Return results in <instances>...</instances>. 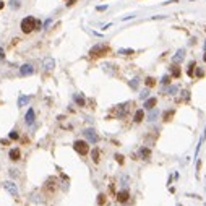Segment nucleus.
Listing matches in <instances>:
<instances>
[{"instance_id": "nucleus-22", "label": "nucleus", "mask_w": 206, "mask_h": 206, "mask_svg": "<svg viewBox=\"0 0 206 206\" xmlns=\"http://www.w3.org/2000/svg\"><path fill=\"white\" fill-rule=\"evenodd\" d=\"M174 114H175V112H174L172 109H170V111H166V112H164V115H162V117H164V120H166V122H169V120L174 117Z\"/></svg>"}, {"instance_id": "nucleus-29", "label": "nucleus", "mask_w": 206, "mask_h": 206, "mask_svg": "<svg viewBox=\"0 0 206 206\" xmlns=\"http://www.w3.org/2000/svg\"><path fill=\"white\" fill-rule=\"evenodd\" d=\"M98 205L99 206H102V205H106V195H99V197H98Z\"/></svg>"}, {"instance_id": "nucleus-34", "label": "nucleus", "mask_w": 206, "mask_h": 206, "mask_svg": "<svg viewBox=\"0 0 206 206\" xmlns=\"http://www.w3.org/2000/svg\"><path fill=\"white\" fill-rule=\"evenodd\" d=\"M10 138H12V140H18L20 136H18V133H16V132H12V133H10Z\"/></svg>"}, {"instance_id": "nucleus-5", "label": "nucleus", "mask_w": 206, "mask_h": 206, "mask_svg": "<svg viewBox=\"0 0 206 206\" xmlns=\"http://www.w3.org/2000/svg\"><path fill=\"white\" fill-rule=\"evenodd\" d=\"M83 135H84V138H86L89 143H98V141H99L98 133H96L92 128H86V130L83 132Z\"/></svg>"}, {"instance_id": "nucleus-8", "label": "nucleus", "mask_w": 206, "mask_h": 206, "mask_svg": "<svg viewBox=\"0 0 206 206\" xmlns=\"http://www.w3.org/2000/svg\"><path fill=\"white\" fill-rule=\"evenodd\" d=\"M128 107H130V102H125V104H120L117 109H115V114L117 117H125L127 112H128Z\"/></svg>"}, {"instance_id": "nucleus-4", "label": "nucleus", "mask_w": 206, "mask_h": 206, "mask_svg": "<svg viewBox=\"0 0 206 206\" xmlns=\"http://www.w3.org/2000/svg\"><path fill=\"white\" fill-rule=\"evenodd\" d=\"M3 188H5L7 191H8L12 197H18L20 195V191H18V187H16V183L15 182H10V180H7V182H3Z\"/></svg>"}, {"instance_id": "nucleus-33", "label": "nucleus", "mask_w": 206, "mask_h": 206, "mask_svg": "<svg viewBox=\"0 0 206 206\" xmlns=\"http://www.w3.org/2000/svg\"><path fill=\"white\" fill-rule=\"evenodd\" d=\"M96 10L98 12H104V10H107V5H99V7H96Z\"/></svg>"}, {"instance_id": "nucleus-17", "label": "nucleus", "mask_w": 206, "mask_h": 206, "mask_svg": "<svg viewBox=\"0 0 206 206\" xmlns=\"http://www.w3.org/2000/svg\"><path fill=\"white\" fill-rule=\"evenodd\" d=\"M205 140H206V127H205L203 133H201V136H200V141H198V145H197V156H198V153H200V149H201V145L205 143Z\"/></svg>"}, {"instance_id": "nucleus-25", "label": "nucleus", "mask_w": 206, "mask_h": 206, "mask_svg": "<svg viewBox=\"0 0 206 206\" xmlns=\"http://www.w3.org/2000/svg\"><path fill=\"white\" fill-rule=\"evenodd\" d=\"M91 157L94 162H99V149H92L91 151Z\"/></svg>"}, {"instance_id": "nucleus-37", "label": "nucleus", "mask_w": 206, "mask_h": 206, "mask_svg": "<svg viewBox=\"0 0 206 206\" xmlns=\"http://www.w3.org/2000/svg\"><path fill=\"white\" fill-rule=\"evenodd\" d=\"M5 59V52H3V49L0 47V60H3Z\"/></svg>"}, {"instance_id": "nucleus-38", "label": "nucleus", "mask_w": 206, "mask_h": 206, "mask_svg": "<svg viewBox=\"0 0 206 206\" xmlns=\"http://www.w3.org/2000/svg\"><path fill=\"white\" fill-rule=\"evenodd\" d=\"M50 23H52V20H46V21H44V28H47V26H49Z\"/></svg>"}, {"instance_id": "nucleus-1", "label": "nucleus", "mask_w": 206, "mask_h": 206, "mask_svg": "<svg viewBox=\"0 0 206 206\" xmlns=\"http://www.w3.org/2000/svg\"><path fill=\"white\" fill-rule=\"evenodd\" d=\"M36 29V18L34 16H26L21 20V31L25 34H29Z\"/></svg>"}, {"instance_id": "nucleus-40", "label": "nucleus", "mask_w": 206, "mask_h": 206, "mask_svg": "<svg viewBox=\"0 0 206 206\" xmlns=\"http://www.w3.org/2000/svg\"><path fill=\"white\" fill-rule=\"evenodd\" d=\"M3 7H5V5H3V2H2V0H0V10H2Z\"/></svg>"}, {"instance_id": "nucleus-12", "label": "nucleus", "mask_w": 206, "mask_h": 206, "mask_svg": "<svg viewBox=\"0 0 206 206\" xmlns=\"http://www.w3.org/2000/svg\"><path fill=\"white\" fill-rule=\"evenodd\" d=\"M183 57H185V49H178L177 54L172 57V62H174V63H178V62L183 60Z\"/></svg>"}, {"instance_id": "nucleus-36", "label": "nucleus", "mask_w": 206, "mask_h": 206, "mask_svg": "<svg viewBox=\"0 0 206 206\" xmlns=\"http://www.w3.org/2000/svg\"><path fill=\"white\" fill-rule=\"evenodd\" d=\"M203 75H205V71H203V70H197V76H198V78H201Z\"/></svg>"}, {"instance_id": "nucleus-16", "label": "nucleus", "mask_w": 206, "mask_h": 206, "mask_svg": "<svg viewBox=\"0 0 206 206\" xmlns=\"http://www.w3.org/2000/svg\"><path fill=\"white\" fill-rule=\"evenodd\" d=\"M73 101L76 102L78 106H81V107H83V106L86 104V101H84V98H83L81 94H78V92H76V94H73Z\"/></svg>"}, {"instance_id": "nucleus-11", "label": "nucleus", "mask_w": 206, "mask_h": 206, "mask_svg": "<svg viewBox=\"0 0 206 206\" xmlns=\"http://www.w3.org/2000/svg\"><path fill=\"white\" fill-rule=\"evenodd\" d=\"M128 191L127 190H122V191H119L117 193V201L119 203H127V201H128Z\"/></svg>"}, {"instance_id": "nucleus-10", "label": "nucleus", "mask_w": 206, "mask_h": 206, "mask_svg": "<svg viewBox=\"0 0 206 206\" xmlns=\"http://www.w3.org/2000/svg\"><path fill=\"white\" fill-rule=\"evenodd\" d=\"M34 119H36V114H34V109H29L25 115V123L26 125H33L34 123Z\"/></svg>"}, {"instance_id": "nucleus-3", "label": "nucleus", "mask_w": 206, "mask_h": 206, "mask_svg": "<svg viewBox=\"0 0 206 206\" xmlns=\"http://www.w3.org/2000/svg\"><path fill=\"white\" fill-rule=\"evenodd\" d=\"M73 149L76 151L78 154H81V156H84V154L89 153V146L86 141H83V140H76V141L73 143Z\"/></svg>"}, {"instance_id": "nucleus-41", "label": "nucleus", "mask_w": 206, "mask_h": 206, "mask_svg": "<svg viewBox=\"0 0 206 206\" xmlns=\"http://www.w3.org/2000/svg\"><path fill=\"white\" fill-rule=\"evenodd\" d=\"M203 62L206 63V50H205V55H203Z\"/></svg>"}, {"instance_id": "nucleus-42", "label": "nucleus", "mask_w": 206, "mask_h": 206, "mask_svg": "<svg viewBox=\"0 0 206 206\" xmlns=\"http://www.w3.org/2000/svg\"><path fill=\"white\" fill-rule=\"evenodd\" d=\"M205 50H206V41H205Z\"/></svg>"}, {"instance_id": "nucleus-13", "label": "nucleus", "mask_w": 206, "mask_h": 206, "mask_svg": "<svg viewBox=\"0 0 206 206\" xmlns=\"http://www.w3.org/2000/svg\"><path fill=\"white\" fill-rule=\"evenodd\" d=\"M29 101H31V96H25V94H21L18 98V106L20 107H23V106H28L29 104Z\"/></svg>"}, {"instance_id": "nucleus-35", "label": "nucleus", "mask_w": 206, "mask_h": 206, "mask_svg": "<svg viewBox=\"0 0 206 206\" xmlns=\"http://www.w3.org/2000/svg\"><path fill=\"white\" fill-rule=\"evenodd\" d=\"M169 80H170L169 76H162V80H161V83H162V84H169Z\"/></svg>"}, {"instance_id": "nucleus-9", "label": "nucleus", "mask_w": 206, "mask_h": 206, "mask_svg": "<svg viewBox=\"0 0 206 206\" xmlns=\"http://www.w3.org/2000/svg\"><path fill=\"white\" fill-rule=\"evenodd\" d=\"M42 67H44V70H47V71L54 70V67H55V60H54L52 57H46L44 62H42Z\"/></svg>"}, {"instance_id": "nucleus-32", "label": "nucleus", "mask_w": 206, "mask_h": 206, "mask_svg": "<svg viewBox=\"0 0 206 206\" xmlns=\"http://www.w3.org/2000/svg\"><path fill=\"white\" fill-rule=\"evenodd\" d=\"M115 159H117L119 164H123V156L122 154H115Z\"/></svg>"}, {"instance_id": "nucleus-21", "label": "nucleus", "mask_w": 206, "mask_h": 206, "mask_svg": "<svg viewBox=\"0 0 206 206\" xmlns=\"http://www.w3.org/2000/svg\"><path fill=\"white\" fill-rule=\"evenodd\" d=\"M8 5H10V8H12V10H18L20 7H21V2H20V0H10Z\"/></svg>"}, {"instance_id": "nucleus-18", "label": "nucleus", "mask_w": 206, "mask_h": 206, "mask_svg": "<svg viewBox=\"0 0 206 206\" xmlns=\"http://www.w3.org/2000/svg\"><path fill=\"white\" fill-rule=\"evenodd\" d=\"M140 154H141L143 159H148V157H151V149L146 148V146H143L141 149H140Z\"/></svg>"}, {"instance_id": "nucleus-30", "label": "nucleus", "mask_w": 206, "mask_h": 206, "mask_svg": "<svg viewBox=\"0 0 206 206\" xmlns=\"http://www.w3.org/2000/svg\"><path fill=\"white\" fill-rule=\"evenodd\" d=\"M193 68H195V62H191V63H190V67H188V71H187V73H188V76H193Z\"/></svg>"}, {"instance_id": "nucleus-39", "label": "nucleus", "mask_w": 206, "mask_h": 206, "mask_svg": "<svg viewBox=\"0 0 206 206\" xmlns=\"http://www.w3.org/2000/svg\"><path fill=\"white\" fill-rule=\"evenodd\" d=\"M75 2H76V0H68V2H67V5H68V7H70V5H73V3H75Z\"/></svg>"}, {"instance_id": "nucleus-2", "label": "nucleus", "mask_w": 206, "mask_h": 206, "mask_svg": "<svg viewBox=\"0 0 206 206\" xmlns=\"http://www.w3.org/2000/svg\"><path fill=\"white\" fill-rule=\"evenodd\" d=\"M109 52V46L107 44H96L94 47H91L89 50V55L91 57H102Z\"/></svg>"}, {"instance_id": "nucleus-7", "label": "nucleus", "mask_w": 206, "mask_h": 206, "mask_svg": "<svg viewBox=\"0 0 206 206\" xmlns=\"http://www.w3.org/2000/svg\"><path fill=\"white\" fill-rule=\"evenodd\" d=\"M54 182H55V178H49V180L46 182V185H44V191H46V193L52 195L54 191H55V188H57V183H54Z\"/></svg>"}, {"instance_id": "nucleus-28", "label": "nucleus", "mask_w": 206, "mask_h": 206, "mask_svg": "<svg viewBox=\"0 0 206 206\" xmlns=\"http://www.w3.org/2000/svg\"><path fill=\"white\" fill-rule=\"evenodd\" d=\"M172 76L174 78L180 76V68H178V67H172Z\"/></svg>"}, {"instance_id": "nucleus-6", "label": "nucleus", "mask_w": 206, "mask_h": 206, "mask_svg": "<svg viewBox=\"0 0 206 206\" xmlns=\"http://www.w3.org/2000/svg\"><path fill=\"white\" fill-rule=\"evenodd\" d=\"M33 73H34V67H33V65L25 63V65L20 67V75H21V76H29V75H33Z\"/></svg>"}, {"instance_id": "nucleus-24", "label": "nucleus", "mask_w": 206, "mask_h": 206, "mask_svg": "<svg viewBox=\"0 0 206 206\" xmlns=\"http://www.w3.org/2000/svg\"><path fill=\"white\" fill-rule=\"evenodd\" d=\"M119 54H122V55H132V54H135V50L133 49H119Z\"/></svg>"}, {"instance_id": "nucleus-27", "label": "nucleus", "mask_w": 206, "mask_h": 206, "mask_svg": "<svg viewBox=\"0 0 206 206\" xmlns=\"http://www.w3.org/2000/svg\"><path fill=\"white\" fill-rule=\"evenodd\" d=\"M154 84H156V80H154V78H151V76L146 78V86H148V88H153Z\"/></svg>"}, {"instance_id": "nucleus-26", "label": "nucleus", "mask_w": 206, "mask_h": 206, "mask_svg": "<svg viewBox=\"0 0 206 206\" xmlns=\"http://www.w3.org/2000/svg\"><path fill=\"white\" fill-rule=\"evenodd\" d=\"M138 84H140V78H133V80L130 81V86L133 89H138Z\"/></svg>"}, {"instance_id": "nucleus-23", "label": "nucleus", "mask_w": 206, "mask_h": 206, "mask_svg": "<svg viewBox=\"0 0 206 206\" xmlns=\"http://www.w3.org/2000/svg\"><path fill=\"white\" fill-rule=\"evenodd\" d=\"M177 86H175V84H172V86H169V88H166V91H164V92H166V94H175V92H177Z\"/></svg>"}, {"instance_id": "nucleus-14", "label": "nucleus", "mask_w": 206, "mask_h": 206, "mask_svg": "<svg viewBox=\"0 0 206 206\" xmlns=\"http://www.w3.org/2000/svg\"><path fill=\"white\" fill-rule=\"evenodd\" d=\"M157 99L156 98H149L145 101V109H148V111H151V109H154V106H156Z\"/></svg>"}, {"instance_id": "nucleus-19", "label": "nucleus", "mask_w": 206, "mask_h": 206, "mask_svg": "<svg viewBox=\"0 0 206 206\" xmlns=\"http://www.w3.org/2000/svg\"><path fill=\"white\" fill-rule=\"evenodd\" d=\"M157 115H159V111H157V109H151L149 115H148V120H149V122H154V120L157 119Z\"/></svg>"}, {"instance_id": "nucleus-31", "label": "nucleus", "mask_w": 206, "mask_h": 206, "mask_svg": "<svg viewBox=\"0 0 206 206\" xmlns=\"http://www.w3.org/2000/svg\"><path fill=\"white\" fill-rule=\"evenodd\" d=\"M148 94H149V91H148V88H146V89H143V91H141L140 98H141V99H146V98H148Z\"/></svg>"}, {"instance_id": "nucleus-15", "label": "nucleus", "mask_w": 206, "mask_h": 206, "mask_svg": "<svg viewBox=\"0 0 206 206\" xmlns=\"http://www.w3.org/2000/svg\"><path fill=\"white\" fill-rule=\"evenodd\" d=\"M20 157H21V153H20L18 148H13L12 151H10V159L12 161H18Z\"/></svg>"}, {"instance_id": "nucleus-20", "label": "nucleus", "mask_w": 206, "mask_h": 206, "mask_svg": "<svg viewBox=\"0 0 206 206\" xmlns=\"http://www.w3.org/2000/svg\"><path fill=\"white\" fill-rule=\"evenodd\" d=\"M143 119H145V111H143V109L136 111V114H135V122H136V123H140Z\"/></svg>"}]
</instances>
